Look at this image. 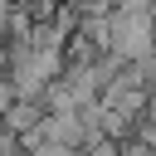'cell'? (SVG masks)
I'll list each match as a JSON object with an SVG mask.
<instances>
[{
  "label": "cell",
  "mask_w": 156,
  "mask_h": 156,
  "mask_svg": "<svg viewBox=\"0 0 156 156\" xmlns=\"http://www.w3.org/2000/svg\"><path fill=\"white\" fill-rule=\"evenodd\" d=\"M0 122H10V127L24 136V132H34V127L44 122V102H39V98H10V107H5Z\"/></svg>",
  "instance_id": "cell-1"
},
{
  "label": "cell",
  "mask_w": 156,
  "mask_h": 156,
  "mask_svg": "<svg viewBox=\"0 0 156 156\" xmlns=\"http://www.w3.org/2000/svg\"><path fill=\"white\" fill-rule=\"evenodd\" d=\"M20 151H24V136L10 122H0V156H20Z\"/></svg>",
  "instance_id": "cell-2"
}]
</instances>
